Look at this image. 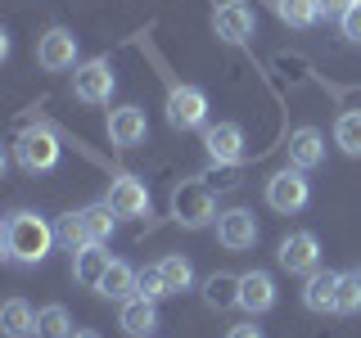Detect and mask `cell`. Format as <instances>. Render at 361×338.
Listing matches in <instances>:
<instances>
[{"instance_id": "1", "label": "cell", "mask_w": 361, "mask_h": 338, "mask_svg": "<svg viewBox=\"0 0 361 338\" xmlns=\"http://www.w3.org/2000/svg\"><path fill=\"white\" fill-rule=\"evenodd\" d=\"M54 244H59L54 225L45 221L41 212H32V208L9 212L5 225H0V248H5V262H14V266H37V262H45Z\"/></svg>"}, {"instance_id": "2", "label": "cell", "mask_w": 361, "mask_h": 338, "mask_svg": "<svg viewBox=\"0 0 361 338\" xmlns=\"http://www.w3.org/2000/svg\"><path fill=\"white\" fill-rule=\"evenodd\" d=\"M172 217L185 225V230H203L221 217L217 212V194H212L203 180H180L172 189Z\"/></svg>"}, {"instance_id": "3", "label": "cell", "mask_w": 361, "mask_h": 338, "mask_svg": "<svg viewBox=\"0 0 361 338\" xmlns=\"http://www.w3.org/2000/svg\"><path fill=\"white\" fill-rule=\"evenodd\" d=\"M167 122L176 131H203L208 127V95L199 86L167 82Z\"/></svg>"}, {"instance_id": "4", "label": "cell", "mask_w": 361, "mask_h": 338, "mask_svg": "<svg viewBox=\"0 0 361 338\" xmlns=\"http://www.w3.org/2000/svg\"><path fill=\"white\" fill-rule=\"evenodd\" d=\"M312 203V185H307V172H298V167H285V172H276L267 180V208L280 212V217H293V212H302Z\"/></svg>"}, {"instance_id": "5", "label": "cell", "mask_w": 361, "mask_h": 338, "mask_svg": "<svg viewBox=\"0 0 361 338\" xmlns=\"http://www.w3.org/2000/svg\"><path fill=\"white\" fill-rule=\"evenodd\" d=\"M113 86H118V77H113V63L104 54H95V59L73 68V95L82 99V104H109Z\"/></svg>"}, {"instance_id": "6", "label": "cell", "mask_w": 361, "mask_h": 338, "mask_svg": "<svg viewBox=\"0 0 361 338\" xmlns=\"http://www.w3.org/2000/svg\"><path fill=\"white\" fill-rule=\"evenodd\" d=\"M14 158H18L23 172H54L59 167V140L45 127H27L14 140Z\"/></svg>"}, {"instance_id": "7", "label": "cell", "mask_w": 361, "mask_h": 338, "mask_svg": "<svg viewBox=\"0 0 361 338\" xmlns=\"http://www.w3.org/2000/svg\"><path fill=\"white\" fill-rule=\"evenodd\" d=\"M212 32H217V41H226V45L253 41V32H257L253 5H248V0H226V5H217V14H212Z\"/></svg>"}, {"instance_id": "8", "label": "cell", "mask_w": 361, "mask_h": 338, "mask_svg": "<svg viewBox=\"0 0 361 338\" xmlns=\"http://www.w3.org/2000/svg\"><path fill=\"white\" fill-rule=\"evenodd\" d=\"M276 262L289 270V275H312L316 266H321V239H316L312 230H293L280 239L276 248Z\"/></svg>"}, {"instance_id": "9", "label": "cell", "mask_w": 361, "mask_h": 338, "mask_svg": "<svg viewBox=\"0 0 361 338\" xmlns=\"http://www.w3.org/2000/svg\"><path fill=\"white\" fill-rule=\"evenodd\" d=\"M203 149L217 167H235L244 163V127L240 122H217V127H203Z\"/></svg>"}, {"instance_id": "10", "label": "cell", "mask_w": 361, "mask_h": 338, "mask_svg": "<svg viewBox=\"0 0 361 338\" xmlns=\"http://www.w3.org/2000/svg\"><path fill=\"white\" fill-rule=\"evenodd\" d=\"M109 208L118 212V217H149V185H145L140 176L122 172L118 180L109 185Z\"/></svg>"}, {"instance_id": "11", "label": "cell", "mask_w": 361, "mask_h": 338, "mask_svg": "<svg viewBox=\"0 0 361 338\" xmlns=\"http://www.w3.org/2000/svg\"><path fill=\"white\" fill-rule=\"evenodd\" d=\"M37 63L45 73H68V68H77V37L68 27H50L37 41Z\"/></svg>"}, {"instance_id": "12", "label": "cell", "mask_w": 361, "mask_h": 338, "mask_svg": "<svg viewBox=\"0 0 361 338\" xmlns=\"http://www.w3.org/2000/svg\"><path fill=\"white\" fill-rule=\"evenodd\" d=\"M217 244L226 248V253H244V248L257 244V221L248 208H231L217 217Z\"/></svg>"}, {"instance_id": "13", "label": "cell", "mask_w": 361, "mask_h": 338, "mask_svg": "<svg viewBox=\"0 0 361 338\" xmlns=\"http://www.w3.org/2000/svg\"><path fill=\"white\" fill-rule=\"evenodd\" d=\"M109 140L118 144V149H135V144L149 140V122H145V108L135 104H122L109 113Z\"/></svg>"}, {"instance_id": "14", "label": "cell", "mask_w": 361, "mask_h": 338, "mask_svg": "<svg viewBox=\"0 0 361 338\" xmlns=\"http://www.w3.org/2000/svg\"><path fill=\"white\" fill-rule=\"evenodd\" d=\"M240 307L248 315H262V311L276 307V280L267 270H244L240 275Z\"/></svg>"}, {"instance_id": "15", "label": "cell", "mask_w": 361, "mask_h": 338, "mask_svg": "<svg viewBox=\"0 0 361 338\" xmlns=\"http://www.w3.org/2000/svg\"><path fill=\"white\" fill-rule=\"evenodd\" d=\"M321 163H325V135L316 127H298L289 135V167H298V172H316Z\"/></svg>"}, {"instance_id": "16", "label": "cell", "mask_w": 361, "mask_h": 338, "mask_svg": "<svg viewBox=\"0 0 361 338\" xmlns=\"http://www.w3.org/2000/svg\"><path fill=\"white\" fill-rule=\"evenodd\" d=\"M118 325H122V334H131V338H149L158 330V302L154 298H127L122 302V311H118Z\"/></svg>"}, {"instance_id": "17", "label": "cell", "mask_w": 361, "mask_h": 338, "mask_svg": "<svg viewBox=\"0 0 361 338\" xmlns=\"http://www.w3.org/2000/svg\"><path fill=\"white\" fill-rule=\"evenodd\" d=\"M334 289H338V270H321V266H316L312 275L302 280V307L316 311V315L334 311Z\"/></svg>"}, {"instance_id": "18", "label": "cell", "mask_w": 361, "mask_h": 338, "mask_svg": "<svg viewBox=\"0 0 361 338\" xmlns=\"http://www.w3.org/2000/svg\"><path fill=\"white\" fill-rule=\"evenodd\" d=\"M99 298H109V302H127V298H135L140 293V275L127 266V262H109V270H104V280H99Z\"/></svg>"}, {"instance_id": "19", "label": "cell", "mask_w": 361, "mask_h": 338, "mask_svg": "<svg viewBox=\"0 0 361 338\" xmlns=\"http://www.w3.org/2000/svg\"><path fill=\"white\" fill-rule=\"evenodd\" d=\"M203 302H208L212 311L240 307V275H231V270H212V275L203 280Z\"/></svg>"}, {"instance_id": "20", "label": "cell", "mask_w": 361, "mask_h": 338, "mask_svg": "<svg viewBox=\"0 0 361 338\" xmlns=\"http://www.w3.org/2000/svg\"><path fill=\"white\" fill-rule=\"evenodd\" d=\"M104 270H109L104 244H90V248H82V253H73V280H77L82 289H99Z\"/></svg>"}, {"instance_id": "21", "label": "cell", "mask_w": 361, "mask_h": 338, "mask_svg": "<svg viewBox=\"0 0 361 338\" xmlns=\"http://www.w3.org/2000/svg\"><path fill=\"white\" fill-rule=\"evenodd\" d=\"M37 315L41 311H32V302L9 298L5 307H0V334L5 338H32L37 334Z\"/></svg>"}, {"instance_id": "22", "label": "cell", "mask_w": 361, "mask_h": 338, "mask_svg": "<svg viewBox=\"0 0 361 338\" xmlns=\"http://www.w3.org/2000/svg\"><path fill=\"white\" fill-rule=\"evenodd\" d=\"M82 225H86V239L90 244H109L113 239V225H118V212L109 203H90L82 208Z\"/></svg>"}, {"instance_id": "23", "label": "cell", "mask_w": 361, "mask_h": 338, "mask_svg": "<svg viewBox=\"0 0 361 338\" xmlns=\"http://www.w3.org/2000/svg\"><path fill=\"white\" fill-rule=\"evenodd\" d=\"M271 5H276L280 23H289V27H298V32L316 27V18H321V0H271Z\"/></svg>"}, {"instance_id": "24", "label": "cell", "mask_w": 361, "mask_h": 338, "mask_svg": "<svg viewBox=\"0 0 361 338\" xmlns=\"http://www.w3.org/2000/svg\"><path fill=\"white\" fill-rule=\"evenodd\" d=\"M73 311L63 307V302H50V307H41L37 315V338H73Z\"/></svg>"}, {"instance_id": "25", "label": "cell", "mask_w": 361, "mask_h": 338, "mask_svg": "<svg viewBox=\"0 0 361 338\" xmlns=\"http://www.w3.org/2000/svg\"><path fill=\"white\" fill-rule=\"evenodd\" d=\"M158 270H163V284H167V293H185V289H195V262H190V257L167 253L163 262H158Z\"/></svg>"}, {"instance_id": "26", "label": "cell", "mask_w": 361, "mask_h": 338, "mask_svg": "<svg viewBox=\"0 0 361 338\" xmlns=\"http://www.w3.org/2000/svg\"><path fill=\"white\" fill-rule=\"evenodd\" d=\"M357 311H361V270H338L334 315H357Z\"/></svg>"}, {"instance_id": "27", "label": "cell", "mask_w": 361, "mask_h": 338, "mask_svg": "<svg viewBox=\"0 0 361 338\" xmlns=\"http://www.w3.org/2000/svg\"><path fill=\"white\" fill-rule=\"evenodd\" d=\"M334 144H338L348 158H361V108L338 113V122H334Z\"/></svg>"}, {"instance_id": "28", "label": "cell", "mask_w": 361, "mask_h": 338, "mask_svg": "<svg viewBox=\"0 0 361 338\" xmlns=\"http://www.w3.org/2000/svg\"><path fill=\"white\" fill-rule=\"evenodd\" d=\"M54 234H59V248H63V253H82V248H90L86 225H82V212H68V217H59Z\"/></svg>"}, {"instance_id": "29", "label": "cell", "mask_w": 361, "mask_h": 338, "mask_svg": "<svg viewBox=\"0 0 361 338\" xmlns=\"http://www.w3.org/2000/svg\"><path fill=\"white\" fill-rule=\"evenodd\" d=\"M140 298H167V284H163V270H158V266H145L140 270Z\"/></svg>"}, {"instance_id": "30", "label": "cell", "mask_w": 361, "mask_h": 338, "mask_svg": "<svg viewBox=\"0 0 361 338\" xmlns=\"http://www.w3.org/2000/svg\"><path fill=\"white\" fill-rule=\"evenodd\" d=\"M338 27H343V37H348V41H361V0H353V9L338 18Z\"/></svg>"}, {"instance_id": "31", "label": "cell", "mask_w": 361, "mask_h": 338, "mask_svg": "<svg viewBox=\"0 0 361 338\" xmlns=\"http://www.w3.org/2000/svg\"><path fill=\"white\" fill-rule=\"evenodd\" d=\"M348 9H353V0H321V14L325 18H343Z\"/></svg>"}, {"instance_id": "32", "label": "cell", "mask_w": 361, "mask_h": 338, "mask_svg": "<svg viewBox=\"0 0 361 338\" xmlns=\"http://www.w3.org/2000/svg\"><path fill=\"white\" fill-rule=\"evenodd\" d=\"M226 338H267L262 330H257V325H231V334Z\"/></svg>"}, {"instance_id": "33", "label": "cell", "mask_w": 361, "mask_h": 338, "mask_svg": "<svg viewBox=\"0 0 361 338\" xmlns=\"http://www.w3.org/2000/svg\"><path fill=\"white\" fill-rule=\"evenodd\" d=\"M73 338H99V334H95V330H77Z\"/></svg>"}]
</instances>
